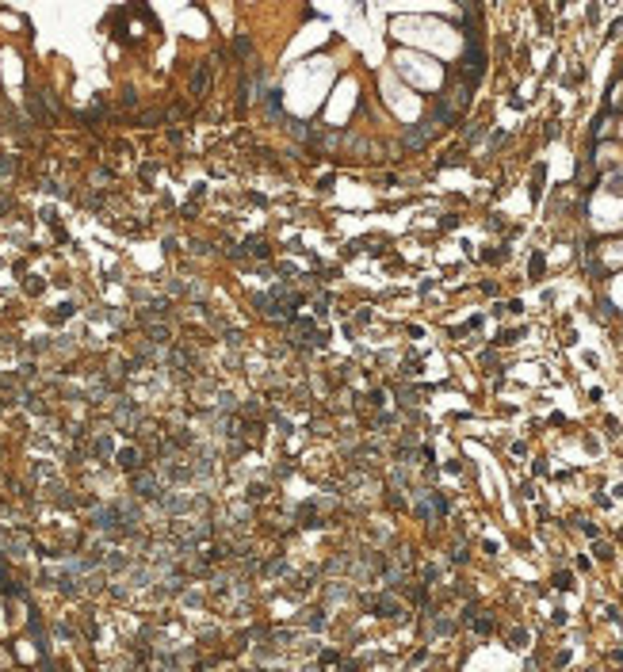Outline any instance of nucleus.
Returning <instances> with one entry per match:
<instances>
[{
	"label": "nucleus",
	"mask_w": 623,
	"mask_h": 672,
	"mask_svg": "<svg viewBox=\"0 0 623 672\" xmlns=\"http://www.w3.org/2000/svg\"><path fill=\"white\" fill-rule=\"evenodd\" d=\"M191 92H195V96H203V92H207V69H199V73L191 77Z\"/></svg>",
	"instance_id": "nucleus-1"
},
{
	"label": "nucleus",
	"mask_w": 623,
	"mask_h": 672,
	"mask_svg": "<svg viewBox=\"0 0 623 672\" xmlns=\"http://www.w3.org/2000/svg\"><path fill=\"white\" fill-rule=\"evenodd\" d=\"M119 462H123L126 470H134V466H138V451H123V455H119Z\"/></svg>",
	"instance_id": "nucleus-2"
},
{
	"label": "nucleus",
	"mask_w": 623,
	"mask_h": 672,
	"mask_svg": "<svg viewBox=\"0 0 623 672\" xmlns=\"http://www.w3.org/2000/svg\"><path fill=\"white\" fill-rule=\"evenodd\" d=\"M539 275H543V256L535 253V256H532V279H539Z\"/></svg>",
	"instance_id": "nucleus-3"
}]
</instances>
